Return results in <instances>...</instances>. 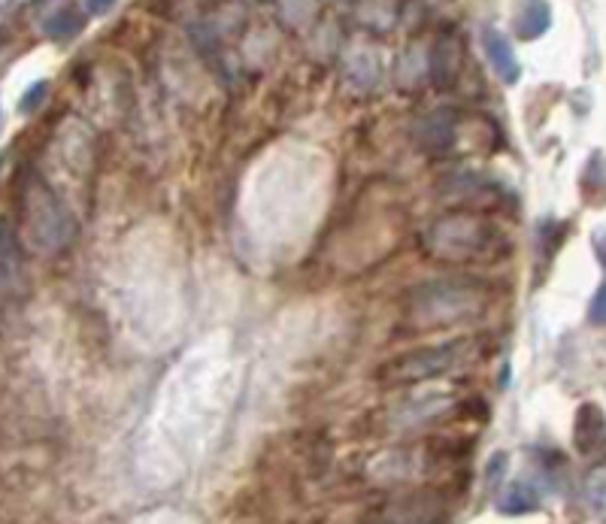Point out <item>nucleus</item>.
I'll use <instances>...</instances> for the list:
<instances>
[{"mask_svg":"<svg viewBox=\"0 0 606 524\" xmlns=\"http://www.w3.org/2000/svg\"><path fill=\"white\" fill-rule=\"evenodd\" d=\"M28 228L34 234V243L43 249H58L67 240V216L61 203L49 194V188H31L28 191Z\"/></svg>","mask_w":606,"mask_h":524,"instance_id":"obj_1","label":"nucleus"},{"mask_svg":"<svg viewBox=\"0 0 606 524\" xmlns=\"http://www.w3.org/2000/svg\"><path fill=\"white\" fill-rule=\"evenodd\" d=\"M537 506H540V497H537L531 482H516V485L507 488V494L500 497V512H507V515L534 512Z\"/></svg>","mask_w":606,"mask_h":524,"instance_id":"obj_7","label":"nucleus"},{"mask_svg":"<svg viewBox=\"0 0 606 524\" xmlns=\"http://www.w3.org/2000/svg\"><path fill=\"white\" fill-rule=\"evenodd\" d=\"M467 349V343H446V346H434V349H422L410 358H397V379H428L437 376L443 370H449L461 352Z\"/></svg>","mask_w":606,"mask_h":524,"instance_id":"obj_2","label":"nucleus"},{"mask_svg":"<svg viewBox=\"0 0 606 524\" xmlns=\"http://www.w3.org/2000/svg\"><path fill=\"white\" fill-rule=\"evenodd\" d=\"M573 443L579 455H600L606 449V415L597 403H582L573 422Z\"/></svg>","mask_w":606,"mask_h":524,"instance_id":"obj_3","label":"nucleus"},{"mask_svg":"<svg viewBox=\"0 0 606 524\" xmlns=\"http://www.w3.org/2000/svg\"><path fill=\"white\" fill-rule=\"evenodd\" d=\"M0 279L7 285H16L22 279V252L7 222H0Z\"/></svg>","mask_w":606,"mask_h":524,"instance_id":"obj_5","label":"nucleus"},{"mask_svg":"<svg viewBox=\"0 0 606 524\" xmlns=\"http://www.w3.org/2000/svg\"><path fill=\"white\" fill-rule=\"evenodd\" d=\"M591 322L594 325H606V282L600 285V291L591 300Z\"/></svg>","mask_w":606,"mask_h":524,"instance_id":"obj_11","label":"nucleus"},{"mask_svg":"<svg viewBox=\"0 0 606 524\" xmlns=\"http://www.w3.org/2000/svg\"><path fill=\"white\" fill-rule=\"evenodd\" d=\"M82 28H85V16H82L79 10H73V7H64V10H58L55 16L46 19V34H49L55 43L73 40Z\"/></svg>","mask_w":606,"mask_h":524,"instance_id":"obj_6","label":"nucleus"},{"mask_svg":"<svg viewBox=\"0 0 606 524\" xmlns=\"http://www.w3.org/2000/svg\"><path fill=\"white\" fill-rule=\"evenodd\" d=\"M588 494H591V500L597 503V509H606V467L591 476Z\"/></svg>","mask_w":606,"mask_h":524,"instance_id":"obj_10","label":"nucleus"},{"mask_svg":"<svg viewBox=\"0 0 606 524\" xmlns=\"http://www.w3.org/2000/svg\"><path fill=\"white\" fill-rule=\"evenodd\" d=\"M549 28V7L546 0H528L525 13L519 16V37L522 40H537Z\"/></svg>","mask_w":606,"mask_h":524,"instance_id":"obj_8","label":"nucleus"},{"mask_svg":"<svg viewBox=\"0 0 606 524\" xmlns=\"http://www.w3.org/2000/svg\"><path fill=\"white\" fill-rule=\"evenodd\" d=\"M594 252H597L600 264L606 267V231H603V234H597V240H594Z\"/></svg>","mask_w":606,"mask_h":524,"instance_id":"obj_13","label":"nucleus"},{"mask_svg":"<svg viewBox=\"0 0 606 524\" xmlns=\"http://www.w3.org/2000/svg\"><path fill=\"white\" fill-rule=\"evenodd\" d=\"M46 94H49V82H37V85H31V88H28V94H25V97H22V103H19V110H22L25 116L37 113V107H43Z\"/></svg>","mask_w":606,"mask_h":524,"instance_id":"obj_9","label":"nucleus"},{"mask_svg":"<svg viewBox=\"0 0 606 524\" xmlns=\"http://www.w3.org/2000/svg\"><path fill=\"white\" fill-rule=\"evenodd\" d=\"M0 161H4V158H0Z\"/></svg>","mask_w":606,"mask_h":524,"instance_id":"obj_14","label":"nucleus"},{"mask_svg":"<svg viewBox=\"0 0 606 524\" xmlns=\"http://www.w3.org/2000/svg\"><path fill=\"white\" fill-rule=\"evenodd\" d=\"M485 52H488V58H491V67L497 70V76L503 79V82H519V61H516V52H513V46L507 43V37L503 34H497V31H485Z\"/></svg>","mask_w":606,"mask_h":524,"instance_id":"obj_4","label":"nucleus"},{"mask_svg":"<svg viewBox=\"0 0 606 524\" xmlns=\"http://www.w3.org/2000/svg\"><path fill=\"white\" fill-rule=\"evenodd\" d=\"M113 4H116V0H85L88 13H94V16H104V13H110V10H113Z\"/></svg>","mask_w":606,"mask_h":524,"instance_id":"obj_12","label":"nucleus"}]
</instances>
